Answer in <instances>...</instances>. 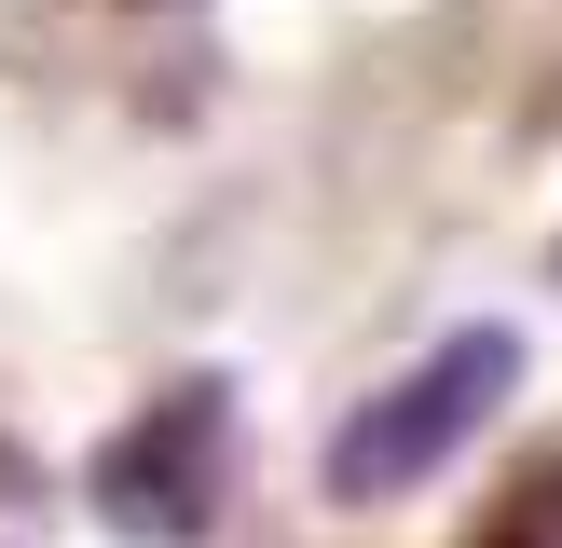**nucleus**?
I'll use <instances>...</instances> for the list:
<instances>
[{"label": "nucleus", "mask_w": 562, "mask_h": 548, "mask_svg": "<svg viewBox=\"0 0 562 548\" xmlns=\"http://www.w3.org/2000/svg\"><path fill=\"white\" fill-rule=\"evenodd\" d=\"M508 398H521V329H494V316L481 329H439L412 370H384L371 398L329 425V493H344V507H398V493L439 480Z\"/></svg>", "instance_id": "nucleus-1"}, {"label": "nucleus", "mask_w": 562, "mask_h": 548, "mask_svg": "<svg viewBox=\"0 0 562 548\" xmlns=\"http://www.w3.org/2000/svg\"><path fill=\"white\" fill-rule=\"evenodd\" d=\"M220 438H234V398H220V384H165L97 453V521L110 535H151V548H192L220 521V493H234V453H220Z\"/></svg>", "instance_id": "nucleus-2"}]
</instances>
